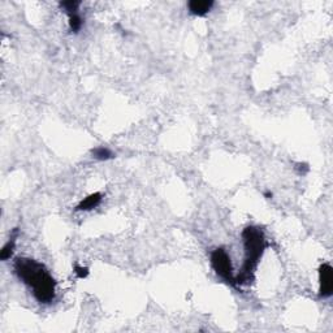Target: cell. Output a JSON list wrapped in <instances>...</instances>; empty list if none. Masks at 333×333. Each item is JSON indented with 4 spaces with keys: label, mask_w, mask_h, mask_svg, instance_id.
<instances>
[{
    "label": "cell",
    "mask_w": 333,
    "mask_h": 333,
    "mask_svg": "<svg viewBox=\"0 0 333 333\" xmlns=\"http://www.w3.org/2000/svg\"><path fill=\"white\" fill-rule=\"evenodd\" d=\"M264 197L267 198V199H270V198H272V193H271V191H266V193H264Z\"/></svg>",
    "instance_id": "7c38bea8"
},
{
    "label": "cell",
    "mask_w": 333,
    "mask_h": 333,
    "mask_svg": "<svg viewBox=\"0 0 333 333\" xmlns=\"http://www.w3.org/2000/svg\"><path fill=\"white\" fill-rule=\"evenodd\" d=\"M319 295L330 298L333 293V268L330 263H323L319 267Z\"/></svg>",
    "instance_id": "277c9868"
},
{
    "label": "cell",
    "mask_w": 333,
    "mask_h": 333,
    "mask_svg": "<svg viewBox=\"0 0 333 333\" xmlns=\"http://www.w3.org/2000/svg\"><path fill=\"white\" fill-rule=\"evenodd\" d=\"M74 274L78 278H86L89 276V270L86 267H82L80 264L74 266Z\"/></svg>",
    "instance_id": "8fae6325"
},
{
    "label": "cell",
    "mask_w": 333,
    "mask_h": 333,
    "mask_svg": "<svg viewBox=\"0 0 333 333\" xmlns=\"http://www.w3.org/2000/svg\"><path fill=\"white\" fill-rule=\"evenodd\" d=\"M102 199H103V195L101 193H93L85 199H82L76 207V210L77 211H90V210H94L101 205Z\"/></svg>",
    "instance_id": "8992f818"
},
{
    "label": "cell",
    "mask_w": 333,
    "mask_h": 333,
    "mask_svg": "<svg viewBox=\"0 0 333 333\" xmlns=\"http://www.w3.org/2000/svg\"><path fill=\"white\" fill-rule=\"evenodd\" d=\"M83 25V20L78 13H73L69 16V28L73 33H78Z\"/></svg>",
    "instance_id": "9c48e42d"
},
{
    "label": "cell",
    "mask_w": 333,
    "mask_h": 333,
    "mask_svg": "<svg viewBox=\"0 0 333 333\" xmlns=\"http://www.w3.org/2000/svg\"><path fill=\"white\" fill-rule=\"evenodd\" d=\"M91 154L97 160H110L112 158H114V154L112 153L111 150L107 149V147H95L94 150H91Z\"/></svg>",
    "instance_id": "ba28073f"
},
{
    "label": "cell",
    "mask_w": 333,
    "mask_h": 333,
    "mask_svg": "<svg viewBox=\"0 0 333 333\" xmlns=\"http://www.w3.org/2000/svg\"><path fill=\"white\" fill-rule=\"evenodd\" d=\"M80 5H81L80 1H76V0H69V1H61V3H60V7L65 10L69 16L73 13H77V10H78V7H80Z\"/></svg>",
    "instance_id": "30bf717a"
},
{
    "label": "cell",
    "mask_w": 333,
    "mask_h": 333,
    "mask_svg": "<svg viewBox=\"0 0 333 333\" xmlns=\"http://www.w3.org/2000/svg\"><path fill=\"white\" fill-rule=\"evenodd\" d=\"M211 266L215 270L216 274L220 276L228 284L234 286V276H233V268L230 263V257L222 247H218L211 253Z\"/></svg>",
    "instance_id": "3957f363"
},
{
    "label": "cell",
    "mask_w": 333,
    "mask_h": 333,
    "mask_svg": "<svg viewBox=\"0 0 333 333\" xmlns=\"http://www.w3.org/2000/svg\"><path fill=\"white\" fill-rule=\"evenodd\" d=\"M18 237V228H14L10 233V238L5 245H4L1 253H0V259L1 260H8L10 259V257L13 255L14 246H16V239Z\"/></svg>",
    "instance_id": "52a82bcc"
},
{
    "label": "cell",
    "mask_w": 333,
    "mask_h": 333,
    "mask_svg": "<svg viewBox=\"0 0 333 333\" xmlns=\"http://www.w3.org/2000/svg\"><path fill=\"white\" fill-rule=\"evenodd\" d=\"M212 7H214L212 0H191L187 3V8L190 10V13L195 14V16H205L211 10Z\"/></svg>",
    "instance_id": "5b68a950"
},
{
    "label": "cell",
    "mask_w": 333,
    "mask_h": 333,
    "mask_svg": "<svg viewBox=\"0 0 333 333\" xmlns=\"http://www.w3.org/2000/svg\"><path fill=\"white\" fill-rule=\"evenodd\" d=\"M241 236H242L243 247H245V260L239 274L234 276L236 288L241 285L250 284L254 280L258 263L267 249V239L264 236V232L258 226H246L242 230Z\"/></svg>",
    "instance_id": "7a4b0ae2"
},
{
    "label": "cell",
    "mask_w": 333,
    "mask_h": 333,
    "mask_svg": "<svg viewBox=\"0 0 333 333\" xmlns=\"http://www.w3.org/2000/svg\"><path fill=\"white\" fill-rule=\"evenodd\" d=\"M13 267L18 278L33 290V295L39 303H51L54 301L56 281L45 264L30 258H17Z\"/></svg>",
    "instance_id": "6da1fadb"
}]
</instances>
